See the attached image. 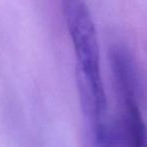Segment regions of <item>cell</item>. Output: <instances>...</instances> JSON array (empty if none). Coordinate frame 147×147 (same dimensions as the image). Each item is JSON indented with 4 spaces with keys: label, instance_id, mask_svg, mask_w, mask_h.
<instances>
[{
    "label": "cell",
    "instance_id": "cell-2",
    "mask_svg": "<svg viewBox=\"0 0 147 147\" xmlns=\"http://www.w3.org/2000/svg\"><path fill=\"white\" fill-rule=\"evenodd\" d=\"M110 65L122 111L140 109L137 71L128 49L122 45L113 47L110 51Z\"/></svg>",
    "mask_w": 147,
    "mask_h": 147
},
{
    "label": "cell",
    "instance_id": "cell-1",
    "mask_svg": "<svg viewBox=\"0 0 147 147\" xmlns=\"http://www.w3.org/2000/svg\"><path fill=\"white\" fill-rule=\"evenodd\" d=\"M63 17L78 63L76 74L94 89L105 92L100 69V47L96 25L85 0H61Z\"/></svg>",
    "mask_w": 147,
    "mask_h": 147
}]
</instances>
